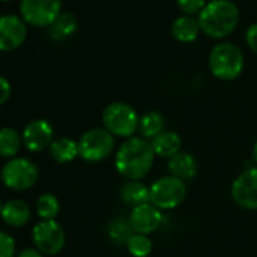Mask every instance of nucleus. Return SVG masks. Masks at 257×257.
<instances>
[{
  "label": "nucleus",
  "instance_id": "f257e3e1",
  "mask_svg": "<svg viewBox=\"0 0 257 257\" xmlns=\"http://www.w3.org/2000/svg\"><path fill=\"white\" fill-rule=\"evenodd\" d=\"M152 143L143 137L124 140L115 153V170L125 180H143L155 165Z\"/></svg>",
  "mask_w": 257,
  "mask_h": 257
},
{
  "label": "nucleus",
  "instance_id": "f03ea898",
  "mask_svg": "<svg viewBox=\"0 0 257 257\" xmlns=\"http://www.w3.org/2000/svg\"><path fill=\"white\" fill-rule=\"evenodd\" d=\"M201 32L221 40L231 35L239 25V10L233 0H210L198 14Z\"/></svg>",
  "mask_w": 257,
  "mask_h": 257
},
{
  "label": "nucleus",
  "instance_id": "7ed1b4c3",
  "mask_svg": "<svg viewBox=\"0 0 257 257\" xmlns=\"http://www.w3.org/2000/svg\"><path fill=\"white\" fill-rule=\"evenodd\" d=\"M103 127L115 138L128 140L135 135L140 125V115L134 106L124 101L109 103L101 113Z\"/></svg>",
  "mask_w": 257,
  "mask_h": 257
},
{
  "label": "nucleus",
  "instance_id": "20e7f679",
  "mask_svg": "<svg viewBox=\"0 0 257 257\" xmlns=\"http://www.w3.org/2000/svg\"><path fill=\"white\" fill-rule=\"evenodd\" d=\"M245 65L242 50L231 43H219L209 53L210 73L224 82L234 80L240 76Z\"/></svg>",
  "mask_w": 257,
  "mask_h": 257
},
{
  "label": "nucleus",
  "instance_id": "39448f33",
  "mask_svg": "<svg viewBox=\"0 0 257 257\" xmlns=\"http://www.w3.org/2000/svg\"><path fill=\"white\" fill-rule=\"evenodd\" d=\"M77 144L79 156L85 162L95 164L110 156L115 149V137L109 134L104 127H94L80 137Z\"/></svg>",
  "mask_w": 257,
  "mask_h": 257
},
{
  "label": "nucleus",
  "instance_id": "423d86ee",
  "mask_svg": "<svg viewBox=\"0 0 257 257\" xmlns=\"http://www.w3.org/2000/svg\"><path fill=\"white\" fill-rule=\"evenodd\" d=\"M186 183L173 176H164L150 185V203L159 210H173L186 198Z\"/></svg>",
  "mask_w": 257,
  "mask_h": 257
},
{
  "label": "nucleus",
  "instance_id": "0eeeda50",
  "mask_svg": "<svg viewBox=\"0 0 257 257\" xmlns=\"http://www.w3.org/2000/svg\"><path fill=\"white\" fill-rule=\"evenodd\" d=\"M38 177L40 170L37 164L26 158L10 159L0 171V179H2L4 185L13 191H26L32 188Z\"/></svg>",
  "mask_w": 257,
  "mask_h": 257
},
{
  "label": "nucleus",
  "instance_id": "6e6552de",
  "mask_svg": "<svg viewBox=\"0 0 257 257\" xmlns=\"http://www.w3.org/2000/svg\"><path fill=\"white\" fill-rule=\"evenodd\" d=\"M62 0H22L20 14L25 23L35 28H49L62 13Z\"/></svg>",
  "mask_w": 257,
  "mask_h": 257
},
{
  "label": "nucleus",
  "instance_id": "1a4fd4ad",
  "mask_svg": "<svg viewBox=\"0 0 257 257\" xmlns=\"http://www.w3.org/2000/svg\"><path fill=\"white\" fill-rule=\"evenodd\" d=\"M32 240L43 255H56L65 246V233L55 221H40L34 225Z\"/></svg>",
  "mask_w": 257,
  "mask_h": 257
},
{
  "label": "nucleus",
  "instance_id": "9d476101",
  "mask_svg": "<svg viewBox=\"0 0 257 257\" xmlns=\"http://www.w3.org/2000/svg\"><path fill=\"white\" fill-rule=\"evenodd\" d=\"M233 201L245 210H257V167L243 170L231 183Z\"/></svg>",
  "mask_w": 257,
  "mask_h": 257
},
{
  "label": "nucleus",
  "instance_id": "9b49d317",
  "mask_svg": "<svg viewBox=\"0 0 257 257\" xmlns=\"http://www.w3.org/2000/svg\"><path fill=\"white\" fill-rule=\"evenodd\" d=\"M28 37V28L23 19L8 14L0 17V52L19 49Z\"/></svg>",
  "mask_w": 257,
  "mask_h": 257
},
{
  "label": "nucleus",
  "instance_id": "f8f14e48",
  "mask_svg": "<svg viewBox=\"0 0 257 257\" xmlns=\"http://www.w3.org/2000/svg\"><path fill=\"white\" fill-rule=\"evenodd\" d=\"M55 132L53 127L49 121L46 119H34L31 121L22 134L23 144L25 147L32 152V153H40L44 149H49L52 143L55 141L53 138Z\"/></svg>",
  "mask_w": 257,
  "mask_h": 257
},
{
  "label": "nucleus",
  "instance_id": "ddd939ff",
  "mask_svg": "<svg viewBox=\"0 0 257 257\" xmlns=\"http://www.w3.org/2000/svg\"><path fill=\"white\" fill-rule=\"evenodd\" d=\"M127 219L131 222L135 233L149 236L161 227L164 215H162V210H159L152 203H144L141 206L132 207Z\"/></svg>",
  "mask_w": 257,
  "mask_h": 257
},
{
  "label": "nucleus",
  "instance_id": "4468645a",
  "mask_svg": "<svg viewBox=\"0 0 257 257\" xmlns=\"http://www.w3.org/2000/svg\"><path fill=\"white\" fill-rule=\"evenodd\" d=\"M167 168L170 171V176L180 179L183 182H188L191 179H194L197 176V161L195 158L188 153V152H179L177 155H174L173 158L168 159L167 162Z\"/></svg>",
  "mask_w": 257,
  "mask_h": 257
},
{
  "label": "nucleus",
  "instance_id": "2eb2a0df",
  "mask_svg": "<svg viewBox=\"0 0 257 257\" xmlns=\"http://www.w3.org/2000/svg\"><path fill=\"white\" fill-rule=\"evenodd\" d=\"M119 198L131 207L150 203V186L143 180H125L119 188Z\"/></svg>",
  "mask_w": 257,
  "mask_h": 257
},
{
  "label": "nucleus",
  "instance_id": "dca6fc26",
  "mask_svg": "<svg viewBox=\"0 0 257 257\" xmlns=\"http://www.w3.org/2000/svg\"><path fill=\"white\" fill-rule=\"evenodd\" d=\"M150 143H152L155 155L164 159H170L179 152H182V146H183L180 135L174 131H164Z\"/></svg>",
  "mask_w": 257,
  "mask_h": 257
},
{
  "label": "nucleus",
  "instance_id": "f3484780",
  "mask_svg": "<svg viewBox=\"0 0 257 257\" xmlns=\"http://www.w3.org/2000/svg\"><path fill=\"white\" fill-rule=\"evenodd\" d=\"M0 216L10 227H23L31 219V207L23 200H10L2 206Z\"/></svg>",
  "mask_w": 257,
  "mask_h": 257
},
{
  "label": "nucleus",
  "instance_id": "a211bd4d",
  "mask_svg": "<svg viewBox=\"0 0 257 257\" xmlns=\"http://www.w3.org/2000/svg\"><path fill=\"white\" fill-rule=\"evenodd\" d=\"M201 32L198 19L192 16H180L171 25V35L179 43H192Z\"/></svg>",
  "mask_w": 257,
  "mask_h": 257
},
{
  "label": "nucleus",
  "instance_id": "6ab92c4d",
  "mask_svg": "<svg viewBox=\"0 0 257 257\" xmlns=\"http://www.w3.org/2000/svg\"><path fill=\"white\" fill-rule=\"evenodd\" d=\"M79 22L71 13H61L59 17L49 26V37L53 41H65L77 32Z\"/></svg>",
  "mask_w": 257,
  "mask_h": 257
},
{
  "label": "nucleus",
  "instance_id": "aec40b11",
  "mask_svg": "<svg viewBox=\"0 0 257 257\" xmlns=\"http://www.w3.org/2000/svg\"><path fill=\"white\" fill-rule=\"evenodd\" d=\"M138 131L141 137L147 141H152L165 131V118L159 110H147L140 116Z\"/></svg>",
  "mask_w": 257,
  "mask_h": 257
},
{
  "label": "nucleus",
  "instance_id": "412c9836",
  "mask_svg": "<svg viewBox=\"0 0 257 257\" xmlns=\"http://www.w3.org/2000/svg\"><path fill=\"white\" fill-rule=\"evenodd\" d=\"M49 150H50V156L58 164H70L79 156V144L67 137L56 138L49 147Z\"/></svg>",
  "mask_w": 257,
  "mask_h": 257
},
{
  "label": "nucleus",
  "instance_id": "4be33fe9",
  "mask_svg": "<svg viewBox=\"0 0 257 257\" xmlns=\"http://www.w3.org/2000/svg\"><path fill=\"white\" fill-rule=\"evenodd\" d=\"M23 144L22 135L11 127L0 128V158L14 159Z\"/></svg>",
  "mask_w": 257,
  "mask_h": 257
},
{
  "label": "nucleus",
  "instance_id": "5701e85b",
  "mask_svg": "<svg viewBox=\"0 0 257 257\" xmlns=\"http://www.w3.org/2000/svg\"><path fill=\"white\" fill-rule=\"evenodd\" d=\"M135 234L128 219L124 218H115L107 225V236L112 242L118 245H125L132 236Z\"/></svg>",
  "mask_w": 257,
  "mask_h": 257
},
{
  "label": "nucleus",
  "instance_id": "b1692460",
  "mask_svg": "<svg viewBox=\"0 0 257 257\" xmlns=\"http://www.w3.org/2000/svg\"><path fill=\"white\" fill-rule=\"evenodd\" d=\"M35 209L41 221L55 219L59 213V200L53 194H44L37 200Z\"/></svg>",
  "mask_w": 257,
  "mask_h": 257
},
{
  "label": "nucleus",
  "instance_id": "393cba45",
  "mask_svg": "<svg viewBox=\"0 0 257 257\" xmlns=\"http://www.w3.org/2000/svg\"><path fill=\"white\" fill-rule=\"evenodd\" d=\"M125 248L134 257H149L153 251V242L147 234L135 233L125 243Z\"/></svg>",
  "mask_w": 257,
  "mask_h": 257
},
{
  "label": "nucleus",
  "instance_id": "a878e982",
  "mask_svg": "<svg viewBox=\"0 0 257 257\" xmlns=\"http://www.w3.org/2000/svg\"><path fill=\"white\" fill-rule=\"evenodd\" d=\"M176 2L185 16L200 14L203 11V8L207 5V0H176Z\"/></svg>",
  "mask_w": 257,
  "mask_h": 257
},
{
  "label": "nucleus",
  "instance_id": "bb28decb",
  "mask_svg": "<svg viewBox=\"0 0 257 257\" xmlns=\"http://www.w3.org/2000/svg\"><path fill=\"white\" fill-rule=\"evenodd\" d=\"M16 240L11 234L0 230V257H17Z\"/></svg>",
  "mask_w": 257,
  "mask_h": 257
},
{
  "label": "nucleus",
  "instance_id": "cd10ccee",
  "mask_svg": "<svg viewBox=\"0 0 257 257\" xmlns=\"http://www.w3.org/2000/svg\"><path fill=\"white\" fill-rule=\"evenodd\" d=\"M245 43H246V46L249 47V50H251L252 53L257 55V23L251 25V26L246 29Z\"/></svg>",
  "mask_w": 257,
  "mask_h": 257
},
{
  "label": "nucleus",
  "instance_id": "c85d7f7f",
  "mask_svg": "<svg viewBox=\"0 0 257 257\" xmlns=\"http://www.w3.org/2000/svg\"><path fill=\"white\" fill-rule=\"evenodd\" d=\"M10 95H11V83L8 82V79L0 76V106L8 101Z\"/></svg>",
  "mask_w": 257,
  "mask_h": 257
},
{
  "label": "nucleus",
  "instance_id": "c756f323",
  "mask_svg": "<svg viewBox=\"0 0 257 257\" xmlns=\"http://www.w3.org/2000/svg\"><path fill=\"white\" fill-rule=\"evenodd\" d=\"M17 257H44L38 249H34V248H26L23 249L20 254H17Z\"/></svg>",
  "mask_w": 257,
  "mask_h": 257
},
{
  "label": "nucleus",
  "instance_id": "7c9ffc66",
  "mask_svg": "<svg viewBox=\"0 0 257 257\" xmlns=\"http://www.w3.org/2000/svg\"><path fill=\"white\" fill-rule=\"evenodd\" d=\"M252 161H254V164L257 165V141H255V144H254V147H252Z\"/></svg>",
  "mask_w": 257,
  "mask_h": 257
},
{
  "label": "nucleus",
  "instance_id": "2f4dec72",
  "mask_svg": "<svg viewBox=\"0 0 257 257\" xmlns=\"http://www.w3.org/2000/svg\"><path fill=\"white\" fill-rule=\"evenodd\" d=\"M2 206H4V204H2V201H0V213H2Z\"/></svg>",
  "mask_w": 257,
  "mask_h": 257
},
{
  "label": "nucleus",
  "instance_id": "473e14b6",
  "mask_svg": "<svg viewBox=\"0 0 257 257\" xmlns=\"http://www.w3.org/2000/svg\"><path fill=\"white\" fill-rule=\"evenodd\" d=\"M0 2H11V0H0Z\"/></svg>",
  "mask_w": 257,
  "mask_h": 257
}]
</instances>
